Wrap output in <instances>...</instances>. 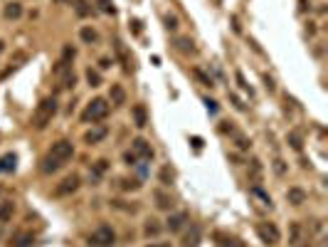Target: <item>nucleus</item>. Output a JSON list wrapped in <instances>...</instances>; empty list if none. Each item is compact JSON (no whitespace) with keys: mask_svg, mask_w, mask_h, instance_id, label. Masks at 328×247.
Instances as JSON below:
<instances>
[{"mask_svg":"<svg viewBox=\"0 0 328 247\" xmlns=\"http://www.w3.org/2000/svg\"><path fill=\"white\" fill-rule=\"evenodd\" d=\"M72 156H74V144L67 141V139H62V141L52 144V148H49L47 156L42 158L40 171H42L45 175H52V173H57L67 161H72Z\"/></svg>","mask_w":328,"mask_h":247,"instance_id":"1","label":"nucleus"},{"mask_svg":"<svg viewBox=\"0 0 328 247\" xmlns=\"http://www.w3.org/2000/svg\"><path fill=\"white\" fill-rule=\"evenodd\" d=\"M54 114H57V99H54V97H45V99L37 104L35 114H32V126H35L37 131L47 129L49 124H52V119H54Z\"/></svg>","mask_w":328,"mask_h":247,"instance_id":"2","label":"nucleus"},{"mask_svg":"<svg viewBox=\"0 0 328 247\" xmlns=\"http://www.w3.org/2000/svg\"><path fill=\"white\" fill-rule=\"evenodd\" d=\"M106 116H109V101L101 99V97L92 99L87 104V109L82 111V121L84 124H96V121H104Z\"/></svg>","mask_w":328,"mask_h":247,"instance_id":"3","label":"nucleus"},{"mask_svg":"<svg viewBox=\"0 0 328 247\" xmlns=\"http://www.w3.org/2000/svg\"><path fill=\"white\" fill-rule=\"evenodd\" d=\"M87 245H89V247H114V245H116V232H114V227H111V225H99V227L89 235Z\"/></svg>","mask_w":328,"mask_h":247,"instance_id":"4","label":"nucleus"},{"mask_svg":"<svg viewBox=\"0 0 328 247\" xmlns=\"http://www.w3.org/2000/svg\"><path fill=\"white\" fill-rule=\"evenodd\" d=\"M257 235H259V240L264 245H277L281 240V232H279V227L274 222H259L257 225Z\"/></svg>","mask_w":328,"mask_h":247,"instance_id":"5","label":"nucleus"},{"mask_svg":"<svg viewBox=\"0 0 328 247\" xmlns=\"http://www.w3.org/2000/svg\"><path fill=\"white\" fill-rule=\"evenodd\" d=\"M79 183H82V178H79L77 173H72V175H67V178H62V183L54 188V196H59V198L72 196V193L79 188Z\"/></svg>","mask_w":328,"mask_h":247,"instance_id":"6","label":"nucleus"},{"mask_svg":"<svg viewBox=\"0 0 328 247\" xmlns=\"http://www.w3.org/2000/svg\"><path fill=\"white\" fill-rule=\"evenodd\" d=\"M200 240H203V230H200V225H190V227L185 230L183 240H180V247H198Z\"/></svg>","mask_w":328,"mask_h":247,"instance_id":"7","label":"nucleus"},{"mask_svg":"<svg viewBox=\"0 0 328 247\" xmlns=\"http://www.w3.org/2000/svg\"><path fill=\"white\" fill-rule=\"evenodd\" d=\"M190 220V215L187 213H175V215H170L168 220H165V227L170 230V232H180L183 230V225Z\"/></svg>","mask_w":328,"mask_h":247,"instance_id":"8","label":"nucleus"},{"mask_svg":"<svg viewBox=\"0 0 328 247\" xmlns=\"http://www.w3.org/2000/svg\"><path fill=\"white\" fill-rule=\"evenodd\" d=\"M109 136V129L106 126H94V129H89L87 134H84V141L92 146V144H99V141H104Z\"/></svg>","mask_w":328,"mask_h":247,"instance_id":"9","label":"nucleus"},{"mask_svg":"<svg viewBox=\"0 0 328 247\" xmlns=\"http://www.w3.org/2000/svg\"><path fill=\"white\" fill-rule=\"evenodd\" d=\"M134 153L141 156V158H146V161L153 158V148H151V144H148L146 139H136V141H134Z\"/></svg>","mask_w":328,"mask_h":247,"instance_id":"10","label":"nucleus"},{"mask_svg":"<svg viewBox=\"0 0 328 247\" xmlns=\"http://www.w3.org/2000/svg\"><path fill=\"white\" fill-rule=\"evenodd\" d=\"M131 116H134V124H136L139 129H143L146 124H148V111H146L143 104H136L134 109H131Z\"/></svg>","mask_w":328,"mask_h":247,"instance_id":"11","label":"nucleus"},{"mask_svg":"<svg viewBox=\"0 0 328 247\" xmlns=\"http://www.w3.org/2000/svg\"><path fill=\"white\" fill-rule=\"evenodd\" d=\"M109 101H111L114 106L126 104V92H123V87H121V84H111V89H109Z\"/></svg>","mask_w":328,"mask_h":247,"instance_id":"12","label":"nucleus"},{"mask_svg":"<svg viewBox=\"0 0 328 247\" xmlns=\"http://www.w3.org/2000/svg\"><path fill=\"white\" fill-rule=\"evenodd\" d=\"M286 200L291 205H304L306 203V191L304 188H289L286 191Z\"/></svg>","mask_w":328,"mask_h":247,"instance_id":"13","label":"nucleus"},{"mask_svg":"<svg viewBox=\"0 0 328 247\" xmlns=\"http://www.w3.org/2000/svg\"><path fill=\"white\" fill-rule=\"evenodd\" d=\"M212 237H215L217 247H242V245H237V240H234V237H230V235H227V232H222V230L212 232Z\"/></svg>","mask_w":328,"mask_h":247,"instance_id":"14","label":"nucleus"},{"mask_svg":"<svg viewBox=\"0 0 328 247\" xmlns=\"http://www.w3.org/2000/svg\"><path fill=\"white\" fill-rule=\"evenodd\" d=\"M35 245V235L32 232H18L13 235V247H32Z\"/></svg>","mask_w":328,"mask_h":247,"instance_id":"15","label":"nucleus"},{"mask_svg":"<svg viewBox=\"0 0 328 247\" xmlns=\"http://www.w3.org/2000/svg\"><path fill=\"white\" fill-rule=\"evenodd\" d=\"M15 163H18V156H15V153H5L3 158H0V173L15 171Z\"/></svg>","mask_w":328,"mask_h":247,"instance_id":"16","label":"nucleus"},{"mask_svg":"<svg viewBox=\"0 0 328 247\" xmlns=\"http://www.w3.org/2000/svg\"><path fill=\"white\" fill-rule=\"evenodd\" d=\"M175 49L183 52V54H192V52H195V42H192L190 37H178V40H175Z\"/></svg>","mask_w":328,"mask_h":247,"instance_id":"17","label":"nucleus"},{"mask_svg":"<svg viewBox=\"0 0 328 247\" xmlns=\"http://www.w3.org/2000/svg\"><path fill=\"white\" fill-rule=\"evenodd\" d=\"M15 213V203L13 200H3L0 203V222H8Z\"/></svg>","mask_w":328,"mask_h":247,"instance_id":"18","label":"nucleus"},{"mask_svg":"<svg viewBox=\"0 0 328 247\" xmlns=\"http://www.w3.org/2000/svg\"><path fill=\"white\" fill-rule=\"evenodd\" d=\"M3 15H5L8 20H18V18L23 15V5H20V3H8L5 10H3Z\"/></svg>","mask_w":328,"mask_h":247,"instance_id":"19","label":"nucleus"},{"mask_svg":"<svg viewBox=\"0 0 328 247\" xmlns=\"http://www.w3.org/2000/svg\"><path fill=\"white\" fill-rule=\"evenodd\" d=\"M153 198H156V205H158L161 210H170V208H173V198H170V196H165L163 191H156V196H153Z\"/></svg>","mask_w":328,"mask_h":247,"instance_id":"20","label":"nucleus"},{"mask_svg":"<svg viewBox=\"0 0 328 247\" xmlns=\"http://www.w3.org/2000/svg\"><path fill=\"white\" fill-rule=\"evenodd\" d=\"M79 37L87 42V45H94L96 40H99V35H96V30H92V27H82L79 30Z\"/></svg>","mask_w":328,"mask_h":247,"instance_id":"21","label":"nucleus"},{"mask_svg":"<svg viewBox=\"0 0 328 247\" xmlns=\"http://www.w3.org/2000/svg\"><path fill=\"white\" fill-rule=\"evenodd\" d=\"M74 84H77V74L72 70H67L62 77V89H74Z\"/></svg>","mask_w":328,"mask_h":247,"instance_id":"22","label":"nucleus"},{"mask_svg":"<svg viewBox=\"0 0 328 247\" xmlns=\"http://www.w3.org/2000/svg\"><path fill=\"white\" fill-rule=\"evenodd\" d=\"M161 225H158V220H148L146 222V227H143V232H146V237H156V235H161Z\"/></svg>","mask_w":328,"mask_h":247,"instance_id":"23","label":"nucleus"},{"mask_svg":"<svg viewBox=\"0 0 328 247\" xmlns=\"http://www.w3.org/2000/svg\"><path fill=\"white\" fill-rule=\"evenodd\" d=\"M87 82H89V87H99V84H101V74L89 67V70H87Z\"/></svg>","mask_w":328,"mask_h":247,"instance_id":"24","label":"nucleus"},{"mask_svg":"<svg viewBox=\"0 0 328 247\" xmlns=\"http://www.w3.org/2000/svg\"><path fill=\"white\" fill-rule=\"evenodd\" d=\"M89 13H92V8H89L87 0H77V15H79V18H87Z\"/></svg>","mask_w":328,"mask_h":247,"instance_id":"25","label":"nucleus"},{"mask_svg":"<svg viewBox=\"0 0 328 247\" xmlns=\"http://www.w3.org/2000/svg\"><path fill=\"white\" fill-rule=\"evenodd\" d=\"M192 74H195V77H198V79H200V82H203L205 87H215V82H212V77H208V74H205L203 70H192Z\"/></svg>","mask_w":328,"mask_h":247,"instance_id":"26","label":"nucleus"},{"mask_svg":"<svg viewBox=\"0 0 328 247\" xmlns=\"http://www.w3.org/2000/svg\"><path fill=\"white\" fill-rule=\"evenodd\" d=\"M25 59H27V52H15V57L10 59V67H13V70H15V67H20Z\"/></svg>","mask_w":328,"mask_h":247,"instance_id":"27","label":"nucleus"},{"mask_svg":"<svg viewBox=\"0 0 328 247\" xmlns=\"http://www.w3.org/2000/svg\"><path fill=\"white\" fill-rule=\"evenodd\" d=\"M163 23H165V30H178V18L175 15H165Z\"/></svg>","mask_w":328,"mask_h":247,"instance_id":"28","label":"nucleus"},{"mask_svg":"<svg viewBox=\"0 0 328 247\" xmlns=\"http://www.w3.org/2000/svg\"><path fill=\"white\" fill-rule=\"evenodd\" d=\"M234 79H237L239 89H244V92H249V94H252V89H249V84H247V79H244V74H242V72H234Z\"/></svg>","mask_w":328,"mask_h":247,"instance_id":"29","label":"nucleus"},{"mask_svg":"<svg viewBox=\"0 0 328 247\" xmlns=\"http://www.w3.org/2000/svg\"><path fill=\"white\" fill-rule=\"evenodd\" d=\"M123 161H126V166H136L139 156H136L134 151H126V153H123Z\"/></svg>","mask_w":328,"mask_h":247,"instance_id":"30","label":"nucleus"},{"mask_svg":"<svg viewBox=\"0 0 328 247\" xmlns=\"http://www.w3.org/2000/svg\"><path fill=\"white\" fill-rule=\"evenodd\" d=\"M161 180H163L165 185H170V183H173V171H170V168H163V171H161Z\"/></svg>","mask_w":328,"mask_h":247,"instance_id":"31","label":"nucleus"},{"mask_svg":"<svg viewBox=\"0 0 328 247\" xmlns=\"http://www.w3.org/2000/svg\"><path fill=\"white\" fill-rule=\"evenodd\" d=\"M252 193H254L257 198H261V200H264L267 205H272V198H269V196H267L264 191H261V188H252Z\"/></svg>","mask_w":328,"mask_h":247,"instance_id":"32","label":"nucleus"},{"mask_svg":"<svg viewBox=\"0 0 328 247\" xmlns=\"http://www.w3.org/2000/svg\"><path fill=\"white\" fill-rule=\"evenodd\" d=\"M289 144H291V148H296V151H301V146H304L301 139H299L296 134H289Z\"/></svg>","mask_w":328,"mask_h":247,"instance_id":"33","label":"nucleus"},{"mask_svg":"<svg viewBox=\"0 0 328 247\" xmlns=\"http://www.w3.org/2000/svg\"><path fill=\"white\" fill-rule=\"evenodd\" d=\"M299 237H301V227L291 225V245H299Z\"/></svg>","mask_w":328,"mask_h":247,"instance_id":"34","label":"nucleus"},{"mask_svg":"<svg viewBox=\"0 0 328 247\" xmlns=\"http://www.w3.org/2000/svg\"><path fill=\"white\" fill-rule=\"evenodd\" d=\"M99 3V8L104 10V13H114V5H111V0H96Z\"/></svg>","mask_w":328,"mask_h":247,"instance_id":"35","label":"nucleus"},{"mask_svg":"<svg viewBox=\"0 0 328 247\" xmlns=\"http://www.w3.org/2000/svg\"><path fill=\"white\" fill-rule=\"evenodd\" d=\"M237 146H239L242 151H247V148L252 146V141H249V139H244V136H237Z\"/></svg>","mask_w":328,"mask_h":247,"instance_id":"36","label":"nucleus"},{"mask_svg":"<svg viewBox=\"0 0 328 247\" xmlns=\"http://www.w3.org/2000/svg\"><path fill=\"white\" fill-rule=\"evenodd\" d=\"M274 171H277L279 175H284V173H286V166H284V161H279V158H277V161H274Z\"/></svg>","mask_w":328,"mask_h":247,"instance_id":"37","label":"nucleus"},{"mask_svg":"<svg viewBox=\"0 0 328 247\" xmlns=\"http://www.w3.org/2000/svg\"><path fill=\"white\" fill-rule=\"evenodd\" d=\"M111 65H114V62H111L109 57H101V59H99V67H101V70H109Z\"/></svg>","mask_w":328,"mask_h":247,"instance_id":"38","label":"nucleus"},{"mask_svg":"<svg viewBox=\"0 0 328 247\" xmlns=\"http://www.w3.org/2000/svg\"><path fill=\"white\" fill-rule=\"evenodd\" d=\"M205 104H208V111H210V114H217V101H212V99H205Z\"/></svg>","mask_w":328,"mask_h":247,"instance_id":"39","label":"nucleus"},{"mask_svg":"<svg viewBox=\"0 0 328 247\" xmlns=\"http://www.w3.org/2000/svg\"><path fill=\"white\" fill-rule=\"evenodd\" d=\"M264 84H267V89H269V92H274V79H272L269 74H264Z\"/></svg>","mask_w":328,"mask_h":247,"instance_id":"40","label":"nucleus"},{"mask_svg":"<svg viewBox=\"0 0 328 247\" xmlns=\"http://www.w3.org/2000/svg\"><path fill=\"white\" fill-rule=\"evenodd\" d=\"M220 131H222V134H227V131L232 134V124H230V121H222V126H220Z\"/></svg>","mask_w":328,"mask_h":247,"instance_id":"41","label":"nucleus"},{"mask_svg":"<svg viewBox=\"0 0 328 247\" xmlns=\"http://www.w3.org/2000/svg\"><path fill=\"white\" fill-rule=\"evenodd\" d=\"M192 146H195V148H203V139L195 136V139H192Z\"/></svg>","mask_w":328,"mask_h":247,"instance_id":"42","label":"nucleus"},{"mask_svg":"<svg viewBox=\"0 0 328 247\" xmlns=\"http://www.w3.org/2000/svg\"><path fill=\"white\" fill-rule=\"evenodd\" d=\"M306 8H308V5H306V0H299V10H301V13H306Z\"/></svg>","mask_w":328,"mask_h":247,"instance_id":"43","label":"nucleus"},{"mask_svg":"<svg viewBox=\"0 0 328 247\" xmlns=\"http://www.w3.org/2000/svg\"><path fill=\"white\" fill-rule=\"evenodd\" d=\"M3 49H5V42H3V40H0V54H3Z\"/></svg>","mask_w":328,"mask_h":247,"instance_id":"44","label":"nucleus"},{"mask_svg":"<svg viewBox=\"0 0 328 247\" xmlns=\"http://www.w3.org/2000/svg\"><path fill=\"white\" fill-rule=\"evenodd\" d=\"M151 247H153V245H151ZM161 247H170V245H161Z\"/></svg>","mask_w":328,"mask_h":247,"instance_id":"45","label":"nucleus"}]
</instances>
